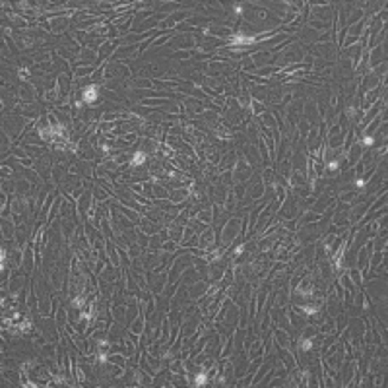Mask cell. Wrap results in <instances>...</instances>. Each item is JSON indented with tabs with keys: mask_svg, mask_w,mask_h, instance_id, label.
Listing matches in <instances>:
<instances>
[{
	"mask_svg": "<svg viewBox=\"0 0 388 388\" xmlns=\"http://www.w3.org/2000/svg\"><path fill=\"white\" fill-rule=\"evenodd\" d=\"M84 97H85V101H88V103H91L93 99H95V89H89L88 93H84Z\"/></svg>",
	"mask_w": 388,
	"mask_h": 388,
	"instance_id": "1",
	"label": "cell"
}]
</instances>
